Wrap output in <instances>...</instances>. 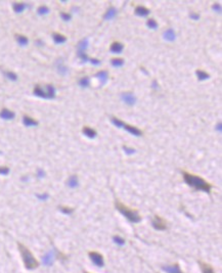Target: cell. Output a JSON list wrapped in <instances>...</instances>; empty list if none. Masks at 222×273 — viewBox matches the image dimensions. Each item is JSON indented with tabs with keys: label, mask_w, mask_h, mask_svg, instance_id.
Here are the masks:
<instances>
[{
	"label": "cell",
	"mask_w": 222,
	"mask_h": 273,
	"mask_svg": "<svg viewBox=\"0 0 222 273\" xmlns=\"http://www.w3.org/2000/svg\"><path fill=\"white\" fill-rule=\"evenodd\" d=\"M182 175H183V179H184L185 183L187 184L188 186L193 187V188L196 190H201V191L208 192V194L211 192L212 185H211V183H209L208 181L205 180L204 178L200 177V176H197L194 174H191V173H188V172H186V171H182Z\"/></svg>",
	"instance_id": "obj_1"
},
{
	"label": "cell",
	"mask_w": 222,
	"mask_h": 273,
	"mask_svg": "<svg viewBox=\"0 0 222 273\" xmlns=\"http://www.w3.org/2000/svg\"><path fill=\"white\" fill-rule=\"evenodd\" d=\"M18 251H20V253H21L22 259H23L25 267L29 270L36 269L37 267L39 266V262H38L37 259L34 257V255L32 254L31 251H30L25 244H21V242H18Z\"/></svg>",
	"instance_id": "obj_2"
},
{
	"label": "cell",
	"mask_w": 222,
	"mask_h": 273,
	"mask_svg": "<svg viewBox=\"0 0 222 273\" xmlns=\"http://www.w3.org/2000/svg\"><path fill=\"white\" fill-rule=\"evenodd\" d=\"M115 206H116V209L121 213L123 216L126 217L128 219V221L131 223H138L141 221V217L139 213L134 209H130L128 206L124 205L123 203L120 202L119 200L115 201Z\"/></svg>",
	"instance_id": "obj_3"
},
{
	"label": "cell",
	"mask_w": 222,
	"mask_h": 273,
	"mask_svg": "<svg viewBox=\"0 0 222 273\" xmlns=\"http://www.w3.org/2000/svg\"><path fill=\"white\" fill-rule=\"evenodd\" d=\"M34 94L41 98L52 99L56 97V88L51 84L46 85L45 87H41L40 85H37L34 88Z\"/></svg>",
	"instance_id": "obj_4"
},
{
	"label": "cell",
	"mask_w": 222,
	"mask_h": 273,
	"mask_svg": "<svg viewBox=\"0 0 222 273\" xmlns=\"http://www.w3.org/2000/svg\"><path fill=\"white\" fill-rule=\"evenodd\" d=\"M112 123H113L115 126H117L118 128H124L125 130H127L130 134L135 135V136H141L142 135V131L139 130L138 128H136V127H134V126H130V125H128V124H125L124 122H122L121 120L117 119V118H114V117L112 118Z\"/></svg>",
	"instance_id": "obj_5"
},
{
	"label": "cell",
	"mask_w": 222,
	"mask_h": 273,
	"mask_svg": "<svg viewBox=\"0 0 222 273\" xmlns=\"http://www.w3.org/2000/svg\"><path fill=\"white\" fill-rule=\"evenodd\" d=\"M153 227L155 228L156 230H166L167 229V222L165 221V219H163L161 216L159 215H155L153 221H152Z\"/></svg>",
	"instance_id": "obj_6"
},
{
	"label": "cell",
	"mask_w": 222,
	"mask_h": 273,
	"mask_svg": "<svg viewBox=\"0 0 222 273\" xmlns=\"http://www.w3.org/2000/svg\"><path fill=\"white\" fill-rule=\"evenodd\" d=\"M88 256L93 263L95 264L97 267H103L105 265V261H103V256L100 253L95 252V251H91L88 253Z\"/></svg>",
	"instance_id": "obj_7"
},
{
	"label": "cell",
	"mask_w": 222,
	"mask_h": 273,
	"mask_svg": "<svg viewBox=\"0 0 222 273\" xmlns=\"http://www.w3.org/2000/svg\"><path fill=\"white\" fill-rule=\"evenodd\" d=\"M122 100L124 101L128 106H134V103H136V98L131 92H123L121 94Z\"/></svg>",
	"instance_id": "obj_8"
},
{
	"label": "cell",
	"mask_w": 222,
	"mask_h": 273,
	"mask_svg": "<svg viewBox=\"0 0 222 273\" xmlns=\"http://www.w3.org/2000/svg\"><path fill=\"white\" fill-rule=\"evenodd\" d=\"M198 263L200 265V268L202 270V273H216L211 264L206 263L204 261H198Z\"/></svg>",
	"instance_id": "obj_9"
},
{
	"label": "cell",
	"mask_w": 222,
	"mask_h": 273,
	"mask_svg": "<svg viewBox=\"0 0 222 273\" xmlns=\"http://www.w3.org/2000/svg\"><path fill=\"white\" fill-rule=\"evenodd\" d=\"M163 270L167 273H184L181 269H180V267L177 263L173 264V265L163 266Z\"/></svg>",
	"instance_id": "obj_10"
},
{
	"label": "cell",
	"mask_w": 222,
	"mask_h": 273,
	"mask_svg": "<svg viewBox=\"0 0 222 273\" xmlns=\"http://www.w3.org/2000/svg\"><path fill=\"white\" fill-rule=\"evenodd\" d=\"M15 117V114L7 109H3L0 112V118L3 120H12Z\"/></svg>",
	"instance_id": "obj_11"
},
{
	"label": "cell",
	"mask_w": 222,
	"mask_h": 273,
	"mask_svg": "<svg viewBox=\"0 0 222 273\" xmlns=\"http://www.w3.org/2000/svg\"><path fill=\"white\" fill-rule=\"evenodd\" d=\"M164 39H165L166 41H169V42H172V41L175 40V38H176V35H175V32L173 29L169 28L167 29L165 32H164Z\"/></svg>",
	"instance_id": "obj_12"
},
{
	"label": "cell",
	"mask_w": 222,
	"mask_h": 273,
	"mask_svg": "<svg viewBox=\"0 0 222 273\" xmlns=\"http://www.w3.org/2000/svg\"><path fill=\"white\" fill-rule=\"evenodd\" d=\"M95 77L100 80L101 85H105L106 82H108L109 74H108V72H106V71H100V72H98L96 75H95Z\"/></svg>",
	"instance_id": "obj_13"
},
{
	"label": "cell",
	"mask_w": 222,
	"mask_h": 273,
	"mask_svg": "<svg viewBox=\"0 0 222 273\" xmlns=\"http://www.w3.org/2000/svg\"><path fill=\"white\" fill-rule=\"evenodd\" d=\"M150 10L149 8L141 6V5H139V6L135 8V13L139 16H146L150 15Z\"/></svg>",
	"instance_id": "obj_14"
},
{
	"label": "cell",
	"mask_w": 222,
	"mask_h": 273,
	"mask_svg": "<svg viewBox=\"0 0 222 273\" xmlns=\"http://www.w3.org/2000/svg\"><path fill=\"white\" fill-rule=\"evenodd\" d=\"M83 134L85 135V136H87L88 138H95L96 137V131L93 130L92 128H90V127H84L83 128Z\"/></svg>",
	"instance_id": "obj_15"
},
{
	"label": "cell",
	"mask_w": 222,
	"mask_h": 273,
	"mask_svg": "<svg viewBox=\"0 0 222 273\" xmlns=\"http://www.w3.org/2000/svg\"><path fill=\"white\" fill-rule=\"evenodd\" d=\"M23 123L25 126L27 127H31V126H37L38 125V122L36 120H34L33 118L29 117V116H24L23 118Z\"/></svg>",
	"instance_id": "obj_16"
},
{
	"label": "cell",
	"mask_w": 222,
	"mask_h": 273,
	"mask_svg": "<svg viewBox=\"0 0 222 273\" xmlns=\"http://www.w3.org/2000/svg\"><path fill=\"white\" fill-rule=\"evenodd\" d=\"M123 49H124V46L120 42H114L111 46V51L113 53H121Z\"/></svg>",
	"instance_id": "obj_17"
},
{
	"label": "cell",
	"mask_w": 222,
	"mask_h": 273,
	"mask_svg": "<svg viewBox=\"0 0 222 273\" xmlns=\"http://www.w3.org/2000/svg\"><path fill=\"white\" fill-rule=\"evenodd\" d=\"M78 183H79V180H78V177H77V175L70 176V178L68 179V181H67L68 186L71 187V188H75V187H77V186H78Z\"/></svg>",
	"instance_id": "obj_18"
},
{
	"label": "cell",
	"mask_w": 222,
	"mask_h": 273,
	"mask_svg": "<svg viewBox=\"0 0 222 273\" xmlns=\"http://www.w3.org/2000/svg\"><path fill=\"white\" fill-rule=\"evenodd\" d=\"M52 38H53V41L56 44H62V43H65L66 41H67V38H66L64 35L59 34V33H53Z\"/></svg>",
	"instance_id": "obj_19"
},
{
	"label": "cell",
	"mask_w": 222,
	"mask_h": 273,
	"mask_svg": "<svg viewBox=\"0 0 222 273\" xmlns=\"http://www.w3.org/2000/svg\"><path fill=\"white\" fill-rule=\"evenodd\" d=\"M53 258H54L53 253L49 252V253L46 254L44 257H43V263H44L46 266H50L51 264L53 263Z\"/></svg>",
	"instance_id": "obj_20"
},
{
	"label": "cell",
	"mask_w": 222,
	"mask_h": 273,
	"mask_svg": "<svg viewBox=\"0 0 222 273\" xmlns=\"http://www.w3.org/2000/svg\"><path fill=\"white\" fill-rule=\"evenodd\" d=\"M116 15H117V9L115 7H111L109 9H108V12H106L103 19H105L106 21L112 20V19H114L115 16H116Z\"/></svg>",
	"instance_id": "obj_21"
},
{
	"label": "cell",
	"mask_w": 222,
	"mask_h": 273,
	"mask_svg": "<svg viewBox=\"0 0 222 273\" xmlns=\"http://www.w3.org/2000/svg\"><path fill=\"white\" fill-rule=\"evenodd\" d=\"M196 75L198 77V79L200 81H204V80H207L210 78V75L206 72L202 71V70H197L196 71Z\"/></svg>",
	"instance_id": "obj_22"
},
{
	"label": "cell",
	"mask_w": 222,
	"mask_h": 273,
	"mask_svg": "<svg viewBox=\"0 0 222 273\" xmlns=\"http://www.w3.org/2000/svg\"><path fill=\"white\" fill-rule=\"evenodd\" d=\"M12 7H13V10H15V12H22L25 8L27 7V5L25 4L24 2H15L13 5H12Z\"/></svg>",
	"instance_id": "obj_23"
},
{
	"label": "cell",
	"mask_w": 222,
	"mask_h": 273,
	"mask_svg": "<svg viewBox=\"0 0 222 273\" xmlns=\"http://www.w3.org/2000/svg\"><path fill=\"white\" fill-rule=\"evenodd\" d=\"M15 40L18 41V43L20 44V45H23V46L27 45L29 42L28 38L24 35H15Z\"/></svg>",
	"instance_id": "obj_24"
},
{
	"label": "cell",
	"mask_w": 222,
	"mask_h": 273,
	"mask_svg": "<svg viewBox=\"0 0 222 273\" xmlns=\"http://www.w3.org/2000/svg\"><path fill=\"white\" fill-rule=\"evenodd\" d=\"M78 50H81V51H85L87 49V47H88V40L87 39H83L81 40L80 42L78 43Z\"/></svg>",
	"instance_id": "obj_25"
},
{
	"label": "cell",
	"mask_w": 222,
	"mask_h": 273,
	"mask_svg": "<svg viewBox=\"0 0 222 273\" xmlns=\"http://www.w3.org/2000/svg\"><path fill=\"white\" fill-rule=\"evenodd\" d=\"M111 62H112V66H113V67L120 68L124 65V59H113L111 60Z\"/></svg>",
	"instance_id": "obj_26"
},
{
	"label": "cell",
	"mask_w": 222,
	"mask_h": 273,
	"mask_svg": "<svg viewBox=\"0 0 222 273\" xmlns=\"http://www.w3.org/2000/svg\"><path fill=\"white\" fill-rule=\"evenodd\" d=\"M90 84V80L88 77H83L82 79H80V81H79V85H80L81 87H88Z\"/></svg>",
	"instance_id": "obj_27"
},
{
	"label": "cell",
	"mask_w": 222,
	"mask_h": 273,
	"mask_svg": "<svg viewBox=\"0 0 222 273\" xmlns=\"http://www.w3.org/2000/svg\"><path fill=\"white\" fill-rule=\"evenodd\" d=\"M146 26L149 27L150 29H157L158 28V23L156 22L153 19H149V20L146 21Z\"/></svg>",
	"instance_id": "obj_28"
},
{
	"label": "cell",
	"mask_w": 222,
	"mask_h": 273,
	"mask_svg": "<svg viewBox=\"0 0 222 273\" xmlns=\"http://www.w3.org/2000/svg\"><path fill=\"white\" fill-rule=\"evenodd\" d=\"M4 75L7 79L12 80V81H16L18 80V75L12 72H4Z\"/></svg>",
	"instance_id": "obj_29"
},
{
	"label": "cell",
	"mask_w": 222,
	"mask_h": 273,
	"mask_svg": "<svg viewBox=\"0 0 222 273\" xmlns=\"http://www.w3.org/2000/svg\"><path fill=\"white\" fill-rule=\"evenodd\" d=\"M113 239H114L115 244H119V245H124L125 242H126L125 239L122 238L121 236H119V235H115L114 238H113Z\"/></svg>",
	"instance_id": "obj_30"
},
{
	"label": "cell",
	"mask_w": 222,
	"mask_h": 273,
	"mask_svg": "<svg viewBox=\"0 0 222 273\" xmlns=\"http://www.w3.org/2000/svg\"><path fill=\"white\" fill-rule=\"evenodd\" d=\"M38 15H47V13L49 12V8L47 6H44V5H42V6H40L39 8H38Z\"/></svg>",
	"instance_id": "obj_31"
},
{
	"label": "cell",
	"mask_w": 222,
	"mask_h": 273,
	"mask_svg": "<svg viewBox=\"0 0 222 273\" xmlns=\"http://www.w3.org/2000/svg\"><path fill=\"white\" fill-rule=\"evenodd\" d=\"M59 210H61L64 214H67V215L72 214L74 212V209L69 208V207H59Z\"/></svg>",
	"instance_id": "obj_32"
},
{
	"label": "cell",
	"mask_w": 222,
	"mask_h": 273,
	"mask_svg": "<svg viewBox=\"0 0 222 273\" xmlns=\"http://www.w3.org/2000/svg\"><path fill=\"white\" fill-rule=\"evenodd\" d=\"M77 56H78L79 59L83 60V62H87V60H88V56H86V53H85V51L78 50V53H77Z\"/></svg>",
	"instance_id": "obj_33"
},
{
	"label": "cell",
	"mask_w": 222,
	"mask_h": 273,
	"mask_svg": "<svg viewBox=\"0 0 222 273\" xmlns=\"http://www.w3.org/2000/svg\"><path fill=\"white\" fill-rule=\"evenodd\" d=\"M57 71H59V73L61 74V75H66V74L68 73V69L66 67H64L62 63L57 66Z\"/></svg>",
	"instance_id": "obj_34"
},
{
	"label": "cell",
	"mask_w": 222,
	"mask_h": 273,
	"mask_svg": "<svg viewBox=\"0 0 222 273\" xmlns=\"http://www.w3.org/2000/svg\"><path fill=\"white\" fill-rule=\"evenodd\" d=\"M123 150L127 154H133L135 153V150L132 147H123Z\"/></svg>",
	"instance_id": "obj_35"
},
{
	"label": "cell",
	"mask_w": 222,
	"mask_h": 273,
	"mask_svg": "<svg viewBox=\"0 0 222 273\" xmlns=\"http://www.w3.org/2000/svg\"><path fill=\"white\" fill-rule=\"evenodd\" d=\"M9 173L8 167H0V175H7Z\"/></svg>",
	"instance_id": "obj_36"
},
{
	"label": "cell",
	"mask_w": 222,
	"mask_h": 273,
	"mask_svg": "<svg viewBox=\"0 0 222 273\" xmlns=\"http://www.w3.org/2000/svg\"><path fill=\"white\" fill-rule=\"evenodd\" d=\"M61 18L64 21L68 22V21L71 20V15H69V13H66V12H61Z\"/></svg>",
	"instance_id": "obj_37"
},
{
	"label": "cell",
	"mask_w": 222,
	"mask_h": 273,
	"mask_svg": "<svg viewBox=\"0 0 222 273\" xmlns=\"http://www.w3.org/2000/svg\"><path fill=\"white\" fill-rule=\"evenodd\" d=\"M212 8H213V10H215V12H221V5L219 4V3L213 4L212 5Z\"/></svg>",
	"instance_id": "obj_38"
},
{
	"label": "cell",
	"mask_w": 222,
	"mask_h": 273,
	"mask_svg": "<svg viewBox=\"0 0 222 273\" xmlns=\"http://www.w3.org/2000/svg\"><path fill=\"white\" fill-rule=\"evenodd\" d=\"M190 16L191 18V20H194V21H198L200 19V15L199 13H196V12H191Z\"/></svg>",
	"instance_id": "obj_39"
},
{
	"label": "cell",
	"mask_w": 222,
	"mask_h": 273,
	"mask_svg": "<svg viewBox=\"0 0 222 273\" xmlns=\"http://www.w3.org/2000/svg\"><path fill=\"white\" fill-rule=\"evenodd\" d=\"M37 197L41 201H45L48 198V194H37Z\"/></svg>",
	"instance_id": "obj_40"
},
{
	"label": "cell",
	"mask_w": 222,
	"mask_h": 273,
	"mask_svg": "<svg viewBox=\"0 0 222 273\" xmlns=\"http://www.w3.org/2000/svg\"><path fill=\"white\" fill-rule=\"evenodd\" d=\"M89 60H90V62H91L92 65H95V66L100 65V60L97 59H89Z\"/></svg>",
	"instance_id": "obj_41"
},
{
	"label": "cell",
	"mask_w": 222,
	"mask_h": 273,
	"mask_svg": "<svg viewBox=\"0 0 222 273\" xmlns=\"http://www.w3.org/2000/svg\"><path fill=\"white\" fill-rule=\"evenodd\" d=\"M44 175H45V173L43 172L42 170H40V169L38 170V177H43Z\"/></svg>",
	"instance_id": "obj_42"
},
{
	"label": "cell",
	"mask_w": 222,
	"mask_h": 273,
	"mask_svg": "<svg viewBox=\"0 0 222 273\" xmlns=\"http://www.w3.org/2000/svg\"><path fill=\"white\" fill-rule=\"evenodd\" d=\"M217 130L221 131V124H218V125H217Z\"/></svg>",
	"instance_id": "obj_43"
},
{
	"label": "cell",
	"mask_w": 222,
	"mask_h": 273,
	"mask_svg": "<svg viewBox=\"0 0 222 273\" xmlns=\"http://www.w3.org/2000/svg\"><path fill=\"white\" fill-rule=\"evenodd\" d=\"M153 87H155V88H157L158 86H157V81H153Z\"/></svg>",
	"instance_id": "obj_44"
},
{
	"label": "cell",
	"mask_w": 222,
	"mask_h": 273,
	"mask_svg": "<svg viewBox=\"0 0 222 273\" xmlns=\"http://www.w3.org/2000/svg\"><path fill=\"white\" fill-rule=\"evenodd\" d=\"M84 273H90V272H84Z\"/></svg>",
	"instance_id": "obj_45"
}]
</instances>
